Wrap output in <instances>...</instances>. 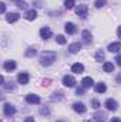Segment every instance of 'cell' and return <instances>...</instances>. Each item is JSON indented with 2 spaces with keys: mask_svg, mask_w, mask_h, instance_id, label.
<instances>
[{
  "mask_svg": "<svg viewBox=\"0 0 121 122\" xmlns=\"http://www.w3.org/2000/svg\"><path fill=\"white\" fill-rule=\"evenodd\" d=\"M56 58H57L56 51H43L40 54V64L44 65V67H49L56 61Z\"/></svg>",
  "mask_w": 121,
  "mask_h": 122,
  "instance_id": "6da1fadb",
  "label": "cell"
},
{
  "mask_svg": "<svg viewBox=\"0 0 121 122\" xmlns=\"http://www.w3.org/2000/svg\"><path fill=\"white\" fill-rule=\"evenodd\" d=\"M76 13H77V16H78L81 20H84V19H87V16H88V7H87L86 4H80V6L76 7Z\"/></svg>",
  "mask_w": 121,
  "mask_h": 122,
  "instance_id": "7a4b0ae2",
  "label": "cell"
},
{
  "mask_svg": "<svg viewBox=\"0 0 121 122\" xmlns=\"http://www.w3.org/2000/svg\"><path fill=\"white\" fill-rule=\"evenodd\" d=\"M63 85L67 87V88H73L76 85V80L73 75H64L63 77Z\"/></svg>",
  "mask_w": 121,
  "mask_h": 122,
  "instance_id": "3957f363",
  "label": "cell"
},
{
  "mask_svg": "<svg viewBox=\"0 0 121 122\" xmlns=\"http://www.w3.org/2000/svg\"><path fill=\"white\" fill-rule=\"evenodd\" d=\"M3 112H4V115H6V117H13V115L16 114V108H14L11 104L6 102V104L3 105Z\"/></svg>",
  "mask_w": 121,
  "mask_h": 122,
  "instance_id": "277c9868",
  "label": "cell"
},
{
  "mask_svg": "<svg viewBox=\"0 0 121 122\" xmlns=\"http://www.w3.org/2000/svg\"><path fill=\"white\" fill-rule=\"evenodd\" d=\"M16 67H17V64H16L14 60H7V61H4V64H3V68H4V71H7V72L14 71Z\"/></svg>",
  "mask_w": 121,
  "mask_h": 122,
  "instance_id": "5b68a950",
  "label": "cell"
},
{
  "mask_svg": "<svg viewBox=\"0 0 121 122\" xmlns=\"http://www.w3.org/2000/svg\"><path fill=\"white\" fill-rule=\"evenodd\" d=\"M104 107H105L108 111H116V109L118 108V104H117V101H116V99H113V98H108V99L104 102Z\"/></svg>",
  "mask_w": 121,
  "mask_h": 122,
  "instance_id": "8992f818",
  "label": "cell"
},
{
  "mask_svg": "<svg viewBox=\"0 0 121 122\" xmlns=\"http://www.w3.org/2000/svg\"><path fill=\"white\" fill-rule=\"evenodd\" d=\"M51 36H53V31H51L50 27H41L40 29V37L43 40H49Z\"/></svg>",
  "mask_w": 121,
  "mask_h": 122,
  "instance_id": "52a82bcc",
  "label": "cell"
},
{
  "mask_svg": "<svg viewBox=\"0 0 121 122\" xmlns=\"http://www.w3.org/2000/svg\"><path fill=\"white\" fill-rule=\"evenodd\" d=\"M40 101H41V99H40L38 95H34V94L26 95V102H27V104H33V105L36 104V105H37V104H40Z\"/></svg>",
  "mask_w": 121,
  "mask_h": 122,
  "instance_id": "ba28073f",
  "label": "cell"
},
{
  "mask_svg": "<svg viewBox=\"0 0 121 122\" xmlns=\"http://www.w3.org/2000/svg\"><path fill=\"white\" fill-rule=\"evenodd\" d=\"M64 30H66V33L67 34H70V36H73V34H76L77 33V27H76V24L74 23H66L64 24Z\"/></svg>",
  "mask_w": 121,
  "mask_h": 122,
  "instance_id": "9c48e42d",
  "label": "cell"
},
{
  "mask_svg": "<svg viewBox=\"0 0 121 122\" xmlns=\"http://www.w3.org/2000/svg\"><path fill=\"white\" fill-rule=\"evenodd\" d=\"M73 109H74L76 112H78V114H84V112L87 111V107H86L83 102H74V104H73Z\"/></svg>",
  "mask_w": 121,
  "mask_h": 122,
  "instance_id": "30bf717a",
  "label": "cell"
},
{
  "mask_svg": "<svg viewBox=\"0 0 121 122\" xmlns=\"http://www.w3.org/2000/svg\"><path fill=\"white\" fill-rule=\"evenodd\" d=\"M81 38L86 44H90L93 41V36H91V31L90 30H83L81 31Z\"/></svg>",
  "mask_w": 121,
  "mask_h": 122,
  "instance_id": "8fae6325",
  "label": "cell"
},
{
  "mask_svg": "<svg viewBox=\"0 0 121 122\" xmlns=\"http://www.w3.org/2000/svg\"><path fill=\"white\" fill-rule=\"evenodd\" d=\"M81 48H83V44H81V43H73V44H70V46H68V51H70L71 54L78 53Z\"/></svg>",
  "mask_w": 121,
  "mask_h": 122,
  "instance_id": "7c38bea8",
  "label": "cell"
},
{
  "mask_svg": "<svg viewBox=\"0 0 121 122\" xmlns=\"http://www.w3.org/2000/svg\"><path fill=\"white\" fill-rule=\"evenodd\" d=\"M17 82L22 84V85H26V84L29 82V74H27V72H20V74L17 75Z\"/></svg>",
  "mask_w": 121,
  "mask_h": 122,
  "instance_id": "4fadbf2b",
  "label": "cell"
},
{
  "mask_svg": "<svg viewBox=\"0 0 121 122\" xmlns=\"http://www.w3.org/2000/svg\"><path fill=\"white\" fill-rule=\"evenodd\" d=\"M107 50H108L110 53H118V51L121 50V43L116 41V43H111V44H108Z\"/></svg>",
  "mask_w": 121,
  "mask_h": 122,
  "instance_id": "5bb4252c",
  "label": "cell"
},
{
  "mask_svg": "<svg viewBox=\"0 0 121 122\" xmlns=\"http://www.w3.org/2000/svg\"><path fill=\"white\" fill-rule=\"evenodd\" d=\"M83 71H84V65H83L81 62H76V64L71 65V72H74V74H81Z\"/></svg>",
  "mask_w": 121,
  "mask_h": 122,
  "instance_id": "9a60e30c",
  "label": "cell"
},
{
  "mask_svg": "<svg viewBox=\"0 0 121 122\" xmlns=\"http://www.w3.org/2000/svg\"><path fill=\"white\" fill-rule=\"evenodd\" d=\"M94 85V81H93V78L91 77H84L83 80H81V87H84V88H90Z\"/></svg>",
  "mask_w": 121,
  "mask_h": 122,
  "instance_id": "2e32d148",
  "label": "cell"
},
{
  "mask_svg": "<svg viewBox=\"0 0 121 122\" xmlns=\"http://www.w3.org/2000/svg\"><path fill=\"white\" fill-rule=\"evenodd\" d=\"M19 19H20V14H19V13H9V14L6 16V20H7L9 23H16Z\"/></svg>",
  "mask_w": 121,
  "mask_h": 122,
  "instance_id": "e0dca14e",
  "label": "cell"
},
{
  "mask_svg": "<svg viewBox=\"0 0 121 122\" xmlns=\"http://www.w3.org/2000/svg\"><path fill=\"white\" fill-rule=\"evenodd\" d=\"M36 17H37V11L34 10V9H31V10H27L26 11V14H24V19L26 20H36Z\"/></svg>",
  "mask_w": 121,
  "mask_h": 122,
  "instance_id": "ac0fdd59",
  "label": "cell"
},
{
  "mask_svg": "<svg viewBox=\"0 0 121 122\" xmlns=\"http://www.w3.org/2000/svg\"><path fill=\"white\" fill-rule=\"evenodd\" d=\"M94 90H95V92H98V94H104V92L107 91V85L104 82H97L95 87H94Z\"/></svg>",
  "mask_w": 121,
  "mask_h": 122,
  "instance_id": "d6986e66",
  "label": "cell"
},
{
  "mask_svg": "<svg viewBox=\"0 0 121 122\" xmlns=\"http://www.w3.org/2000/svg\"><path fill=\"white\" fill-rule=\"evenodd\" d=\"M93 118H94V122H105V115L103 112H95Z\"/></svg>",
  "mask_w": 121,
  "mask_h": 122,
  "instance_id": "ffe728a7",
  "label": "cell"
},
{
  "mask_svg": "<svg viewBox=\"0 0 121 122\" xmlns=\"http://www.w3.org/2000/svg\"><path fill=\"white\" fill-rule=\"evenodd\" d=\"M103 70H104L105 72H113V71H114V64H113V62H110V61H107V62H104Z\"/></svg>",
  "mask_w": 121,
  "mask_h": 122,
  "instance_id": "44dd1931",
  "label": "cell"
},
{
  "mask_svg": "<svg viewBox=\"0 0 121 122\" xmlns=\"http://www.w3.org/2000/svg\"><path fill=\"white\" fill-rule=\"evenodd\" d=\"M36 54H37V50H36L34 47H30V48H27V51L24 53V56H26V57H34Z\"/></svg>",
  "mask_w": 121,
  "mask_h": 122,
  "instance_id": "7402d4cb",
  "label": "cell"
},
{
  "mask_svg": "<svg viewBox=\"0 0 121 122\" xmlns=\"http://www.w3.org/2000/svg\"><path fill=\"white\" fill-rule=\"evenodd\" d=\"M74 4H76V0H64V7L66 9H73L74 7Z\"/></svg>",
  "mask_w": 121,
  "mask_h": 122,
  "instance_id": "603a6c76",
  "label": "cell"
},
{
  "mask_svg": "<svg viewBox=\"0 0 121 122\" xmlns=\"http://www.w3.org/2000/svg\"><path fill=\"white\" fill-rule=\"evenodd\" d=\"M103 60H104V53H103V50H98V51L95 53V61L101 62Z\"/></svg>",
  "mask_w": 121,
  "mask_h": 122,
  "instance_id": "cb8c5ba5",
  "label": "cell"
},
{
  "mask_svg": "<svg viewBox=\"0 0 121 122\" xmlns=\"http://www.w3.org/2000/svg\"><path fill=\"white\" fill-rule=\"evenodd\" d=\"M105 3H107V0H95V1H94V7L101 9V7L105 6Z\"/></svg>",
  "mask_w": 121,
  "mask_h": 122,
  "instance_id": "d4e9b609",
  "label": "cell"
},
{
  "mask_svg": "<svg viewBox=\"0 0 121 122\" xmlns=\"http://www.w3.org/2000/svg\"><path fill=\"white\" fill-rule=\"evenodd\" d=\"M61 98H63V92L61 91H56L54 94H53V97H51L53 101H60Z\"/></svg>",
  "mask_w": 121,
  "mask_h": 122,
  "instance_id": "484cf974",
  "label": "cell"
},
{
  "mask_svg": "<svg viewBox=\"0 0 121 122\" xmlns=\"http://www.w3.org/2000/svg\"><path fill=\"white\" fill-rule=\"evenodd\" d=\"M40 114H41L43 117H47V115H50V109H49L47 107H41V108H40Z\"/></svg>",
  "mask_w": 121,
  "mask_h": 122,
  "instance_id": "4316f807",
  "label": "cell"
},
{
  "mask_svg": "<svg viewBox=\"0 0 121 122\" xmlns=\"http://www.w3.org/2000/svg\"><path fill=\"white\" fill-rule=\"evenodd\" d=\"M16 6H17L19 9H26V7H27V3H26L24 0H17V1H16Z\"/></svg>",
  "mask_w": 121,
  "mask_h": 122,
  "instance_id": "83f0119b",
  "label": "cell"
},
{
  "mask_svg": "<svg viewBox=\"0 0 121 122\" xmlns=\"http://www.w3.org/2000/svg\"><path fill=\"white\" fill-rule=\"evenodd\" d=\"M91 107H93L94 109H98V108L101 107V104H100L98 99H91Z\"/></svg>",
  "mask_w": 121,
  "mask_h": 122,
  "instance_id": "f1b7e54d",
  "label": "cell"
},
{
  "mask_svg": "<svg viewBox=\"0 0 121 122\" xmlns=\"http://www.w3.org/2000/svg\"><path fill=\"white\" fill-rule=\"evenodd\" d=\"M56 41L63 46V44H66V37H64V36H57V37H56Z\"/></svg>",
  "mask_w": 121,
  "mask_h": 122,
  "instance_id": "f546056e",
  "label": "cell"
},
{
  "mask_svg": "<svg viewBox=\"0 0 121 122\" xmlns=\"http://www.w3.org/2000/svg\"><path fill=\"white\" fill-rule=\"evenodd\" d=\"M84 92H86V88H84V87H78V88L76 90V94H77V95H84Z\"/></svg>",
  "mask_w": 121,
  "mask_h": 122,
  "instance_id": "4dcf8cb0",
  "label": "cell"
},
{
  "mask_svg": "<svg viewBox=\"0 0 121 122\" xmlns=\"http://www.w3.org/2000/svg\"><path fill=\"white\" fill-rule=\"evenodd\" d=\"M3 87H4L6 90H9V91H10V90H11V91L14 90V85H13V82H9V85H6V84H4Z\"/></svg>",
  "mask_w": 121,
  "mask_h": 122,
  "instance_id": "1f68e13d",
  "label": "cell"
},
{
  "mask_svg": "<svg viewBox=\"0 0 121 122\" xmlns=\"http://www.w3.org/2000/svg\"><path fill=\"white\" fill-rule=\"evenodd\" d=\"M116 61H117V65L121 67V56H117V57H116Z\"/></svg>",
  "mask_w": 121,
  "mask_h": 122,
  "instance_id": "d6a6232c",
  "label": "cell"
},
{
  "mask_svg": "<svg viewBox=\"0 0 121 122\" xmlns=\"http://www.w3.org/2000/svg\"><path fill=\"white\" fill-rule=\"evenodd\" d=\"M24 122H36V121H34V118H33V117H27V118L24 119Z\"/></svg>",
  "mask_w": 121,
  "mask_h": 122,
  "instance_id": "836d02e7",
  "label": "cell"
},
{
  "mask_svg": "<svg viewBox=\"0 0 121 122\" xmlns=\"http://www.w3.org/2000/svg\"><path fill=\"white\" fill-rule=\"evenodd\" d=\"M43 85H44V87L50 85V80H49V78H47V80H43Z\"/></svg>",
  "mask_w": 121,
  "mask_h": 122,
  "instance_id": "e575fe53",
  "label": "cell"
},
{
  "mask_svg": "<svg viewBox=\"0 0 121 122\" xmlns=\"http://www.w3.org/2000/svg\"><path fill=\"white\" fill-rule=\"evenodd\" d=\"M0 7H1V13H4L6 11V4L4 3H0Z\"/></svg>",
  "mask_w": 121,
  "mask_h": 122,
  "instance_id": "d590c367",
  "label": "cell"
},
{
  "mask_svg": "<svg viewBox=\"0 0 121 122\" xmlns=\"http://www.w3.org/2000/svg\"><path fill=\"white\" fill-rule=\"evenodd\" d=\"M110 122H121V118H117V117H116V118H111Z\"/></svg>",
  "mask_w": 121,
  "mask_h": 122,
  "instance_id": "8d00e7d4",
  "label": "cell"
},
{
  "mask_svg": "<svg viewBox=\"0 0 121 122\" xmlns=\"http://www.w3.org/2000/svg\"><path fill=\"white\" fill-rule=\"evenodd\" d=\"M117 36H118V38H121V26H118V29H117Z\"/></svg>",
  "mask_w": 121,
  "mask_h": 122,
  "instance_id": "74e56055",
  "label": "cell"
},
{
  "mask_svg": "<svg viewBox=\"0 0 121 122\" xmlns=\"http://www.w3.org/2000/svg\"><path fill=\"white\" fill-rule=\"evenodd\" d=\"M117 84H121V72L117 75Z\"/></svg>",
  "mask_w": 121,
  "mask_h": 122,
  "instance_id": "f35d334b",
  "label": "cell"
},
{
  "mask_svg": "<svg viewBox=\"0 0 121 122\" xmlns=\"http://www.w3.org/2000/svg\"><path fill=\"white\" fill-rule=\"evenodd\" d=\"M84 122H91V121H90V119H87V121H84Z\"/></svg>",
  "mask_w": 121,
  "mask_h": 122,
  "instance_id": "ab89813d",
  "label": "cell"
},
{
  "mask_svg": "<svg viewBox=\"0 0 121 122\" xmlns=\"http://www.w3.org/2000/svg\"><path fill=\"white\" fill-rule=\"evenodd\" d=\"M57 122H66V121H57Z\"/></svg>",
  "mask_w": 121,
  "mask_h": 122,
  "instance_id": "60d3db41",
  "label": "cell"
}]
</instances>
